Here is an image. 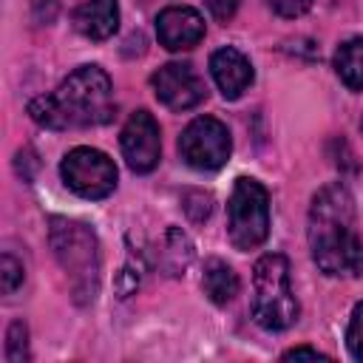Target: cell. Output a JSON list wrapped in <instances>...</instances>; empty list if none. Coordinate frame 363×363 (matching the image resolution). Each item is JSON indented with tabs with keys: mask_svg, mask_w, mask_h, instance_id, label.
<instances>
[{
	"mask_svg": "<svg viewBox=\"0 0 363 363\" xmlns=\"http://www.w3.org/2000/svg\"><path fill=\"white\" fill-rule=\"evenodd\" d=\"M309 250L320 272L335 278L363 275V238L354 227L352 193L335 182L315 193L309 207Z\"/></svg>",
	"mask_w": 363,
	"mask_h": 363,
	"instance_id": "6da1fadb",
	"label": "cell"
},
{
	"mask_svg": "<svg viewBox=\"0 0 363 363\" xmlns=\"http://www.w3.org/2000/svg\"><path fill=\"white\" fill-rule=\"evenodd\" d=\"M28 116L48 130L94 128L113 116V85L99 65L71 71L57 91L28 102Z\"/></svg>",
	"mask_w": 363,
	"mask_h": 363,
	"instance_id": "7a4b0ae2",
	"label": "cell"
},
{
	"mask_svg": "<svg viewBox=\"0 0 363 363\" xmlns=\"http://www.w3.org/2000/svg\"><path fill=\"white\" fill-rule=\"evenodd\" d=\"M48 241H51L57 264L68 275L71 298L79 306L91 303L99 292V272H102L99 241H96L94 230L82 221L54 216L51 227H48Z\"/></svg>",
	"mask_w": 363,
	"mask_h": 363,
	"instance_id": "3957f363",
	"label": "cell"
},
{
	"mask_svg": "<svg viewBox=\"0 0 363 363\" xmlns=\"http://www.w3.org/2000/svg\"><path fill=\"white\" fill-rule=\"evenodd\" d=\"M252 318L267 332H284L298 318V301L289 286V261L269 252L252 267Z\"/></svg>",
	"mask_w": 363,
	"mask_h": 363,
	"instance_id": "277c9868",
	"label": "cell"
},
{
	"mask_svg": "<svg viewBox=\"0 0 363 363\" xmlns=\"http://www.w3.org/2000/svg\"><path fill=\"white\" fill-rule=\"evenodd\" d=\"M269 233V193L255 179H235L227 201V238L235 250L247 252L267 241Z\"/></svg>",
	"mask_w": 363,
	"mask_h": 363,
	"instance_id": "5b68a950",
	"label": "cell"
},
{
	"mask_svg": "<svg viewBox=\"0 0 363 363\" xmlns=\"http://www.w3.org/2000/svg\"><path fill=\"white\" fill-rule=\"evenodd\" d=\"M62 182L82 199H105L116 187V164L96 147H74L60 164Z\"/></svg>",
	"mask_w": 363,
	"mask_h": 363,
	"instance_id": "8992f818",
	"label": "cell"
},
{
	"mask_svg": "<svg viewBox=\"0 0 363 363\" xmlns=\"http://www.w3.org/2000/svg\"><path fill=\"white\" fill-rule=\"evenodd\" d=\"M230 130L216 116L193 119L179 136V153L193 170H218L230 159Z\"/></svg>",
	"mask_w": 363,
	"mask_h": 363,
	"instance_id": "52a82bcc",
	"label": "cell"
},
{
	"mask_svg": "<svg viewBox=\"0 0 363 363\" xmlns=\"http://www.w3.org/2000/svg\"><path fill=\"white\" fill-rule=\"evenodd\" d=\"M150 85H153L156 99L162 105H167L170 111H190L207 94L201 77L187 62H167V65H162L150 77Z\"/></svg>",
	"mask_w": 363,
	"mask_h": 363,
	"instance_id": "ba28073f",
	"label": "cell"
},
{
	"mask_svg": "<svg viewBox=\"0 0 363 363\" xmlns=\"http://www.w3.org/2000/svg\"><path fill=\"white\" fill-rule=\"evenodd\" d=\"M119 145L125 153V162L133 173H150L159 164L162 153V139H159V125L147 111L130 113L119 133Z\"/></svg>",
	"mask_w": 363,
	"mask_h": 363,
	"instance_id": "9c48e42d",
	"label": "cell"
},
{
	"mask_svg": "<svg viewBox=\"0 0 363 363\" xmlns=\"http://www.w3.org/2000/svg\"><path fill=\"white\" fill-rule=\"evenodd\" d=\"M156 37L167 51H187L204 40V20L190 6H167L156 17Z\"/></svg>",
	"mask_w": 363,
	"mask_h": 363,
	"instance_id": "30bf717a",
	"label": "cell"
},
{
	"mask_svg": "<svg viewBox=\"0 0 363 363\" xmlns=\"http://www.w3.org/2000/svg\"><path fill=\"white\" fill-rule=\"evenodd\" d=\"M210 74H213L218 91L224 94V99H238L252 85V65L233 45H224V48L213 51V57H210Z\"/></svg>",
	"mask_w": 363,
	"mask_h": 363,
	"instance_id": "8fae6325",
	"label": "cell"
},
{
	"mask_svg": "<svg viewBox=\"0 0 363 363\" xmlns=\"http://www.w3.org/2000/svg\"><path fill=\"white\" fill-rule=\"evenodd\" d=\"M74 28L88 40H108L119 28L116 0H82L74 9Z\"/></svg>",
	"mask_w": 363,
	"mask_h": 363,
	"instance_id": "7c38bea8",
	"label": "cell"
},
{
	"mask_svg": "<svg viewBox=\"0 0 363 363\" xmlns=\"http://www.w3.org/2000/svg\"><path fill=\"white\" fill-rule=\"evenodd\" d=\"M201 289H204V295H207L213 303L224 306V303H230V301L238 295L241 284H238L235 269H233L227 261H221V258H207V261H204V272H201Z\"/></svg>",
	"mask_w": 363,
	"mask_h": 363,
	"instance_id": "4fadbf2b",
	"label": "cell"
},
{
	"mask_svg": "<svg viewBox=\"0 0 363 363\" xmlns=\"http://www.w3.org/2000/svg\"><path fill=\"white\" fill-rule=\"evenodd\" d=\"M193 261V241L179 230L170 227L162 238V250H159V267L167 275H184L187 264Z\"/></svg>",
	"mask_w": 363,
	"mask_h": 363,
	"instance_id": "5bb4252c",
	"label": "cell"
},
{
	"mask_svg": "<svg viewBox=\"0 0 363 363\" xmlns=\"http://www.w3.org/2000/svg\"><path fill=\"white\" fill-rule=\"evenodd\" d=\"M335 71L346 88L363 91V37L346 40L335 51Z\"/></svg>",
	"mask_w": 363,
	"mask_h": 363,
	"instance_id": "9a60e30c",
	"label": "cell"
},
{
	"mask_svg": "<svg viewBox=\"0 0 363 363\" xmlns=\"http://www.w3.org/2000/svg\"><path fill=\"white\" fill-rule=\"evenodd\" d=\"M6 360L9 363L28 360V329H26L23 320H14L9 326V335H6Z\"/></svg>",
	"mask_w": 363,
	"mask_h": 363,
	"instance_id": "2e32d148",
	"label": "cell"
},
{
	"mask_svg": "<svg viewBox=\"0 0 363 363\" xmlns=\"http://www.w3.org/2000/svg\"><path fill=\"white\" fill-rule=\"evenodd\" d=\"M0 281H3V295H11L23 284V264L9 252H3L0 258Z\"/></svg>",
	"mask_w": 363,
	"mask_h": 363,
	"instance_id": "e0dca14e",
	"label": "cell"
},
{
	"mask_svg": "<svg viewBox=\"0 0 363 363\" xmlns=\"http://www.w3.org/2000/svg\"><path fill=\"white\" fill-rule=\"evenodd\" d=\"M346 346L354 360H363V303H357L352 312V320L346 329Z\"/></svg>",
	"mask_w": 363,
	"mask_h": 363,
	"instance_id": "ac0fdd59",
	"label": "cell"
},
{
	"mask_svg": "<svg viewBox=\"0 0 363 363\" xmlns=\"http://www.w3.org/2000/svg\"><path fill=\"white\" fill-rule=\"evenodd\" d=\"M213 210V199L210 193H201V190H190L184 193V213L190 216V221H204Z\"/></svg>",
	"mask_w": 363,
	"mask_h": 363,
	"instance_id": "d6986e66",
	"label": "cell"
},
{
	"mask_svg": "<svg viewBox=\"0 0 363 363\" xmlns=\"http://www.w3.org/2000/svg\"><path fill=\"white\" fill-rule=\"evenodd\" d=\"M267 6H269L278 17L292 20V17L306 14V11H309V6H312V0H267Z\"/></svg>",
	"mask_w": 363,
	"mask_h": 363,
	"instance_id": "ffe728a7",
	"label": "cell"
},
{
	"mask_svg": "<svg viewBox=\"0 0 363 363\" xmlns=\"http://www.w3.org/2000/svg\"><path fill=\"white\" fill-rule=\"evenodd\" d=\"M207 3V9H210V14L216 17V20H221V23H227L235 11H238V3L241 0H204Z\"/></svg>",
	"mask_w": 363,
	"mask_h": 363,
	"instance_id": "44dd1931",
	"label": "cell"
},
{
	"mask_svg": "<svg viewBox=\"0 0 363 363\" xmlns=\"http://www.w3.org/2000/svg\"><path fill=\"white\" fill-rule=\"evenodd\" d=\"M295 357H312V360H326V354H323V352H318V349H309V346H295V349L284 352V360H295Z\"/></svg>",
	"mask_w": 363,
	"mask_h": 363,
	"instance_id": "7402d4cb",
	"label": "cell"
}]
</instances>
